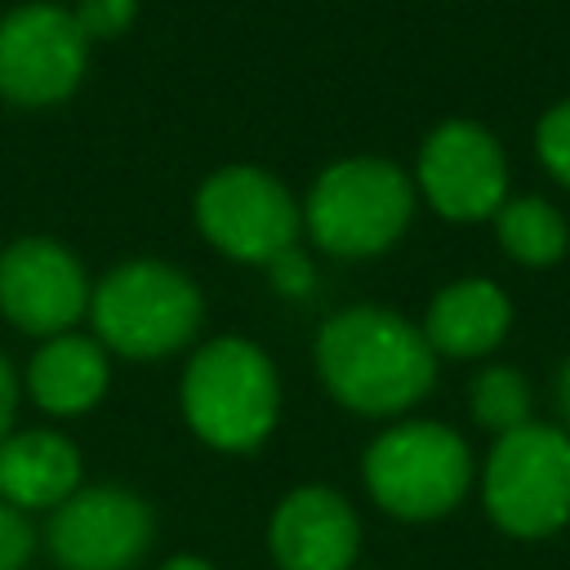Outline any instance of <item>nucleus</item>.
Wrapping results in <instances>:
<instances>
[{"mask_svg":"<svg viewBox=\"0 0 570 570\" xmlns=\"http://www.w3.org/2000/svg\"><path fill=\"white\" fill-rule=\"evenodd\" d=\"M414 214V187L410 178L379 156H352L334 160L307 196V232L321 249L343 258H365L387 249Z\"/></svg>","mask_w":570,"mask_h":570,"instance_id":"7ed1b4c3","label":"nucleus"},{"mask_svg":"<svg viewBox=\"0 0 570 570\" xmlns=\"http://www.w3.org/2000/svg\"><path fill=\"white\" fill-rule=\"evenodd\" d=\"M71 18L85 31V40H94V36H120L129 27V18H134V0H80V9Z\"/></svg>","mask_w":570,"mask_h":570,"instance_id":"6ab92c4d","label":"nucleus"},{"mask_svg":"<svg viewBox=\"0 0 570 570\" xmlns=\"http://www.w3.org/2000/svg\"><path fill=\"white\" fill-rule=\"evenodd\" d=\"M267 539L281 570H347L361 543V525L343 494L303 485L276 508Z\"/></svg>","mask_w":570,"mask_h":570,"instance_id":"f8f14e48","label":"nucleus"},{"mask_svg":"<svg viewBox=\"0 0 570 570\" xmlns=\"http://www.w3.org/2000/svg\"><path fill=\"white\" fill-rule=\"evenodd\" d=\"M494 232H499L503 254L525 263V267H552L566 254V240H570L561 209H552L539 196L503 200L499 214H494Z\"/></svg>","mask_w":570,"mask_h":570,"instance_id":"dca6fc26","label":"nucleus"},{"mask_svg":"<svg viewBox=\"0 0 570 570\" xmlns=\"http://www.w3.org/2000/svg\"><path fill=\"white\" fill-rule=\"evenodd\" d=\"M85 31L58 4H22L0 18V94L13 102H58L85 76Z\"/></svg>","mask_w":570,"mask_h":570,"instance_id":"6e6552de","label":"nucleus"},{"mask_svg":"<svg viewBox=\"0 0 570 570\" xmlns=\"http://www.w3.org/2000/svg\"><path fill=\"white\" fill-rule=\"evenodd\" d=\"M557 405H561V419L570 423V361H566L561 374H557Z\"/></svg>","mask_w":570,"mask_h":570,"instance_id":"5701e85b","label":"nucleus"},{"mask_svg":"<svg viewBox=\"0 0 570 570\" xmlns=\"http://www.w3.org/2000/svg\"><path fill=\"white\" fill-rule=\"evenodd\" d=\"M534 147H539L543 169H548L561 187H570V98L557 102V107H548V111L539 116Z\"/></svg>","mask_w":570,"mask_h":570,"instance_id":"a211bd4d","label":"nucleus"},{"mask_svg":"<svg viewBox=\"0 0 570 570\" xmlns=\"http://www.w3.org/2000/svg\"><path fill=\"white\" fill-rule=\"evenodd\" d=\"M325 387L361 414L410 410L436 379V352L405 316L387 307H347L316 334Z\"/></svg>","mask_w":570,"mask_h":570,"instance_id":"f257e3e1","label":"nucleus"},{"mask_svg":"<svg viewBox=\"0 0 570 570\" xmlns=\"http://www.w3.org/2000/svg\"><path fill=\"white\" fill-rule=\"evenodd\" d=\"M485 512L503 534L543 539L570 521V432L521 423L503 432L481 476Z\"/></svg>","mask_w":570,"mask_h":570,"instance_id":"f03ea898","label":"nucleus"},{"mask_svg":"<svg viewBox=\"0 0 570 570\" xmlns=\"http://www.w3.org/2000/svg\"><path fill=\"white\" fill-rule=\"evenodd\" d=\"M13 370H9V361L0 356V441H4V432H9V419H13Z\"/></svg>","mask_w":570,"mask_h":570,"instance_id":"4be33fe9","label":"nucleus"},{"mask_svg":"<svg viewBox=\"0 0 570 570\" xmlns=\"http://www.w3.org/2000/svg\"><path fill=\"white\" fill-rule=\"evenodd\" d=\"M272 361L245 338L205 343L183 374V410L196 436L218 450H254L276 423Z\"/></svg>","mask_w":570,"mask_h":570,"instance_id":"20e7f679","label":"nucleus"},{"mask_svg":"<svg viewBox=\"0 0 570 570\" xmlns=\"http://www.w3.org/2000/svg\"><path fill=\"white\" fill-rule=\"evenodd\" d=\"M512 325V303L494 281H454L445 285L432 307H428V325L423 338L432 343V352L445 356H485L503 343Z\"/></svg>","mask_w":570,"mask_h":570,"instance_id":"ddd939ff","label":"nucleus"},{"mask_svg":"<svg viewBox=\"0 0 570 570\" xmlns=\"http://www.w3.org/2000/svg\"><path fill=\"white\" fill-rule=\"evenodd\" d=\"M89 307L85 272L58 240L22 236L0 254V312L27 334H67Z\"/></svg>","mask_w":570,"mask_h":570,"instance_id":"9b49d317","label":"nucleus"},{"mask_svg":"<svg viewBox=\"0 0 570 570\" xmlns=\"http://www.w3.org/2000/svg\"><path fill=\"white\" fill-rule=\"evenodd\" d=\"M27 387L49 414H80L107 392V356L94 338L53 334L27 370Z\"/></svg>","mask_w":570,"mask_h":570,"instance_id":"2eb2a0df","label":"nucleus"},{"mask_svg":"<svg viewBox=\"0 0 570 570\" xmlns=\"http://www.w3.org/2000/svg\"><path fill=\"white\" fill-rule=\"evenodd\" d=\"M472 401V419L490 432H512L521 423H530V383L512 370V365H490L472 379L468 387Z\"/></svg>","mask_w":570,"mask_h":570,"instance_id":"f3484780","label":"nucleus"},{"mask_svg":"<svg viewBox=\"0 0 570 570\" xmlns=\"http://www.w3.org/2000/svg\"><path fill=\"white\" fill-rule=\"evenodd\" d=\"M80 454L58 432H18L0 441V499L9 508H58L76 494Z\"/></svg>","mask_w":570,"mask_h":570,"instance_id":"4468645a","label":"nucleus"},{"mask_svg":"<svg viewBox=\"0 0 570 570\" xmlns=\"http://www.w3.org/2000/svg\"><path fill=\"white\" fill-rule=\"evenodd\" d=\"M31 557V525L18 508L0 499V570H22Z\"/></svg>","mask_w":570,"mask_h":570,"instance_id":"aec40b11","label":"nucleus"},{"mask_svg":"<svg viewBox=\"0 0 570 570\" xmlns=\"http://www.w3.org/2000/svg\"><path fill=\"white\" fill-rule=\"evenodd\" d=\"M160 570H214V566L200 561V557H174V561H165Z\"/></svg>","mask_w":570,"mask_h":570,"instance_id":"b1692460","label":"nucleus"},{"mask_svg":"<svg viewBox=\"0 0 570 570\" xmlns=\"http://www.w3.org/2000/svg\"><path fill=\"white\" fill-rule=\"evenodd\" d=\"M365 485L401 521L445 517L472 485V454L445 423H396L365 454Z\"/></svg>","mask_w":570,"mask_h":570,"instance_id":"39448f33","label":"nucleus"},{"mask_svg":"<svg viewBox=\"0 0 570 570\" xmlns=\"http://www.w3.org/2000/svg\"><path fill=\"white\" fill-rule=\"evenodd\" d=\"M419 187L436 214L472 223L508 200V160L494 134L476 120H445L419 151Z\"/></svg>","mask_w":570,"mask_h":570,"instance_id":"1a4fd4ad","label":"nucleus"},{"mask_svg":"<svg viewBox=\"0 0 570 570\" xmlns=\"http://www.w3.org/2000/svg\"><path fill=\"white\" fill-rule=\"evenodd\" d=\"M196 223L223 254L245 263H272L276 254L294 249L298 209L272 174L227 165L205 178L196 196Z\"/></svg>","mask_w":570,"mask_h":570,"instance_id":"0eeeda50","label":"nucleus"},{"mask_svg":"<svg viewBox=\"0 0 570 570\" xmlns=\"http://www.w3.org/2000/svg\"><path fill=\"white\" fill-rule=\"evenodd\" d=\"M272 276H276V285H281L285 294H307V289H312V267H307V258H303L298 249L276 254V258H272Z\"/></svg>","mask_w":570,"mask_h":570,"instance_id":"412c9836","label":"nucleus"},{"mask_svg":"<svg viewBox=\"0 0 570 570\" xmlns=\"http://www.w3.org/2000/svg\"><path fill=\"white\" fill-rule=\"evenodd\" d=\"M151 539L142 499L116 485L67 494L49 517V548L67 570H125Z\"/></svg>","mask_w":570,"mask_h":570,"instance_id":"9d476101","label":"nucleus"},{"mask_svg":"<svg viewBox=\"0 0 570 570\" xmlns=\"http://www.w3.org/2000/svg\"><path fill=\"white\" fill-rule=\"evenodd\" d=\"M89 312L107 347L125 356H165L196 334L200 294L178 267L134 258L102 276L89 298Z\"/></svg>","mask_w":570,"mask_h":570,"instance_id":"423d86ee","label":"nucleus"}]
</instances>
